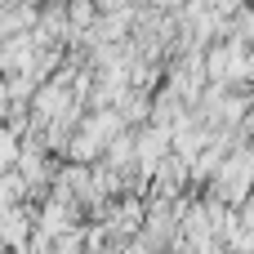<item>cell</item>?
Listing matches in <instances>:
<instances>
[{"mask_svg":"<svg viewBox=\"0 0 254 254\" xmlns=\"http://www.w3.org/2000/svg\"><path fill=\"white\" fill-rule=\"evenodd\" d=\"M18 161H22V138L0 129V179L4 174H18Z\"/></svg>","mask_w":254,"mask_h":254,"instance_id":"6da1fadb","label":"cell"},{"mask_svg":"<svg viewBox=\"0 0 254 254\" xmlns=\"http://www.w3.org/2000/svg\"><path fill=\"white\" fill-rule=\"evenodd\" d=\"M4 13H9V4H4V0H0V22H4Z\"/></svg>","mask_w":254,"mask_h":254,"instance_id":"7a4b0ae2","label":"cell"}]
</instances>
